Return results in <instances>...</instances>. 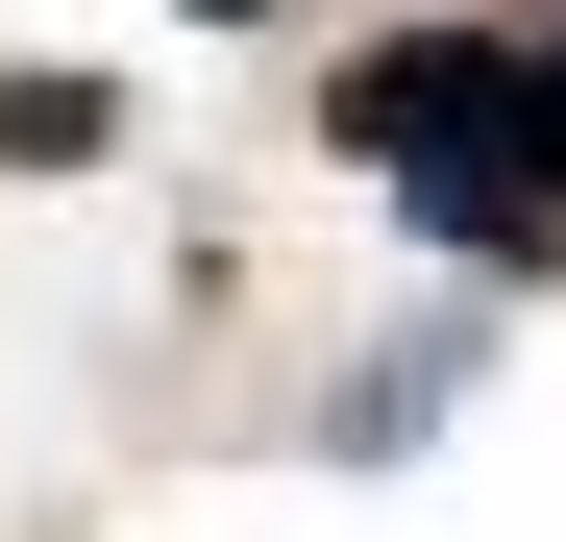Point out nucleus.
<instances>
[{
	"instance_id": "obj_2",
	"label": "nucleus",
	"mask_w": 566,
	"mask_h": 542,
	"mask_svg": "<svg viewBox=\"0 0 566 542\" xmlns=\"http://www.w3.org/2000/svg\"><path fill=\"white\" fill-rule=\"evenodd\" d=\"M124 100H99V74H0V173H74V148H99Z\"/></svg>"
},
{
	"instance_id": "obj_3",
	"label": "nucleus",
	"mask_w": 566,
	"mask_h": 542,
	"mask_svg": "<svg viewBox=\"0 0 566 542\" xmlns=\"http://www.w3.org/2000/svg\"><path fill=\"white\" fill-rule=\"evenodd\" d=\"M198 25H271V0H198Z\"/></svg>"
},
{
	"instance_id": "obj_1",
	"label": "nucleus",
	"mask_w": 566,
	"mask_h": 542,
	"mask_svg": "<svg viewBox=\"0 0 566 542\" xmlns=\"http://www.w3.org/2000/svg\"><path fill=\"white\" fill-rule=\"evenodd\" d=\"M321 124H345V173H369L419 247L566 271V50H542V25H395V50H345Z\"/></svg>"
}]
</instances>
